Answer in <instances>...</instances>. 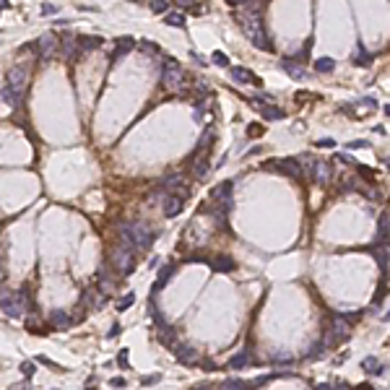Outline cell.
<instances>
[{"mask_svg": "<svg viewBox=\"0 0 390 390\" xmlns=\"http://www.w3.org/2000/svg\"><path fill=\"white\" fill-rule=\"evenodd\" d=\"M120 237L125 245L136 247V250H148L154 242V231L146 221H125L120 227Z\"/></svg>", "mask_w": 390, "mask_h": 390, "instance_id": "obj_1", "label": "cell"}, {"mask_svg": "<svg viewBox=\"0 0 390 390\" xmlns=\"http://www.w3.org/2000/svg\"><path fill=\"white\" fill-rule=\"evenodd\" d=\"M161 86L169 89V91H179L185 86V71L175 57L161 60Z\"/></svg>", "mask_w": 390, "mask_h": 390, "instance_id": "obj_2", "label": "cell"}, {"mask_svg": "<svg viewBox=\"0 0 390 390\" xmlns=\"http://www.w3.org/2000/svg\"><path fill=\"white\" fill-rule=\"evenodd\" d=\"M351 333V320L346 315H333V322L328 325V336H325V349H336L341 341H346Z\"/></svg>", "mask_w": 390, "mask_h": 390, "instance_id": "obj_3", "label": "cell"}, {"mask_svg": "<svg viewBox=\"0 0 390 390\" xmlns=\"http://www.w3.org/2000/svg\"><path fill=\"white\" fill-rule=\"evenodd\" d=\"M133 250H136V247L120 242L115 247V252H112V268H115L120 276L133 273V268H136V252H133Z\"/></svg>", "mask_w": 390, "mask_h": 390, "instance_id": "obj_4", "label": "cell"}, {"mask_svg": "<svg viewBox=\"0 0 390 390\" xmlns=\"http://www.w3.org/2000/svg\"><path fill=\"white\" fill-rule=\"evenodd\" d=\"M302 167L307 169V175L315 185H328L333 177V167L331 161H322V159H312V156H307V161H302Z\"/></svg>", "mask_w": 390, "mask_h": 390, "instance_id": "obj_5", "label": "cell"}, {"mask_svg": "<svg viewBox=\"0 0 390 390\" xmlns=\"http://www.w3.org/2000/svg\"><path fill=\"white\" fill-rule=\"evenodd\" d=\"M234 18H237V24L245 29V36L247 39H255V36H258L260 32H263V18H260V13L258 11H250V13H234Z\"/></svg>", "mask_w": 390, "mask_h": 390, "instance_id": "obj_6", "label": "cell"}, {"mask_svg": "<svg viewBox=\"0 0 390 390\" xmlns=\"http://www.w3.org/2000/svg\"><path fill=\"white\" fill-rule=\"evenodd\" d=\"M263 169H276V172H281V175H286L291 179H299L304 175L302 159H281V161H273V164H263Z\"/></svg>", "mask_w": 390, "mask_h": 390, "instance_id": "obj_7", "label": "cell"}, {"mask_svg": "<svg viewBox=\"0 0 390 390\" xmlns=\"http://www.w3.org/2000/svg\"><path fill=\"white\" fill-rule=\"evenodd\" d=\"M231 187H234V185H231L229 179H227V182H221V185H216L213 193H211V206H216V208H221V211L229 213L231 203H234V198H231Z\"/></svg>", "mask_w": 390, "mask_h": 390, "instance_id": "obj_8", "label": "cell"}, {"mask_svg": "<svg viewBox=\"0 0 390 390\" xmlns=\"http://www.w3.org/2000/svg\"><path fill=\"white\" fill-rule=\"evenodd\" d=\"M34 47H36V52H39L42 60H52L60 52V42H57V36L52 32H47V34H42L39 39H36Z\"/></svg>", "mask_w": 390, "mask_h": 390, "instance_id": "obj_9", "label": "cell"}, {"mask_svg": "<svg viewBox=\"0 0 390 390\" xmlns=\"http://www.w3.org/2000/svg\"><path fill=\"white\" fill-rule=\"evenodd\" d=\"M252 107L260 109V115H263L266 120H271V123H276V120H284L286 117V112H284L281 107H276V104L266 102V99H252Z\"/></svg>", "mask_w": 390, "mask_h": 390, "instance_id": "obj_10", "label": "cell"}, {"mask_svg": "<svg viewBox=\"0 0 390 390\" xmlns=\"http://www.w3.org/2000/svg\"><path fill=\"white\" fill-rule=\"evenodd\" d=\"M182 198H185L182 193H172V195L164 198V216H167V219H175L177 213H182V208H185Z\"/></svg>", "mask_w": 390, "mask_h": 390, "instance_id": "obj_11", "label": "cell"}, {"mask_svg": "<svg viewBox=\"0 0 390 390\" xmlns=\"http://www.w3.org/2000/svg\"><path fill=\"white\" fill-rule=\"evenodd\" d=\"M26 84H29V68H26V65H16V68H11L8 86L18 89V91H26Z\"/></svg>", "mask_w": 390, "mask_h": 390, "instance_id": "obj_12", "label": "cell"}, {"mask_svg": "<svg viewBox=\"0 0 390 390\" xmlns=\"http://www.w3.org/2000/svg\"><path fill=\"white\" fill-rule=\"evenodd\" d=\"M60 55H63V60H76V55H81L78 39L73 34H63V39H60Z\"/></svg>", "mask_w": 390, "mask_h": 390, "instance_id": "obj_13", "label": "cell"}, {"mask_svg": "<svg viewBox=\"0 0 390 390\" xmlns=\"http://www.w3.org/2000/svg\"><path fill=\"white\" fill-rule=\"evenodd\" d=\"M281 71H286V76H291L294 81L307 78V68L299 63L297 57H284V60H281Z\"/></svg>", "mask_w": 390, "mask_h": 390, "instance_id": "obj_14", "label": "cell"}, {"mask_svg": "<svg viewBox=\"0 0 390 390\" xmlns=\"http://www.w3.org/2000/svg\"><path fill=\"white\" fill-rule=\"evenodd\" d=\"M229 73H231V78H234L237 84H242V86H260V78L252 76V71L242 68V65H231Z\"/></svg>", "mask_w": 390, "mask_h": 390, "instance_id": "obj_15", "label": "cell"}, {"mask_svg": "<svg viewBox=\"0 0 390 390\" xmlns=\"http://www.w3.org/2000/svg\"><path fill=\"white\" fill-rule=\"evenodd\" d=\"M175 356L182 364H195L198 362V349L190 346V343H175Z\"/></svg>", "mask_w": 390, "mask_h": 390, "instance_id": "obj_16", "label": "cell"}, {"mask_svg": "<svg viewBox=\"0 0 390 390\" xmlns=\"http://www.w3.org/2000/svg\"><path fill=\"white\" fill-rule=\"evenodd\" d=\"M208 266H211L216 273H231V271H237L234 258H229V255H216V258L208 260Z\"/></svg>", "mask_w": 390, "mask_h": 390, "instance_id": "obj_17", "label": "cell"}, {"mask_svg": "<svg viewBox=\"0 0 390 390\" xmlns=\"http://www.w3.org/2000/svg\"><path fill=\"white\" fill-rule=\"evenodd\" d=\"M156 333H159V341H161V346H167V349H175V343H177V333H175V328H172L167 320L156 325Z\"/></svg>", "mask_w": 390, "mask_h": 390, "instance_id": "obj_18", "label": "cell"}, {"mask_svg": "<svg viewBox=\"0 0 390 390\" xmlns=\"http://www.w3.org/2000/svg\"><path fill=\"white\" fill-rule=\"evenodd\" d=\"M374 245H390V211H385L377 221V239Z\"/></svg>", "mask_w": 390, "mask_h": 390, "instance_id": "obj_19", "label": "cell"}, {"mask_svg": "<svg viewBox=\"0 0 390 390\" xmlns=\"http://www.w3.org/2000/svg\"><path fill=\"white\" fill-rule=\"evenodd\" d=\"M250 362H252V351H250V349H242V351H237V354L229 359L227 367L237 372V370H245V367H250Z\"/></svg>", "mask_w": 390, "mask_h": 390, "instance_id": "obj_20", "label": "cell"}, {"mask_svg": "<svg viewBox=\"0 0 390 390\" xmlns=\"http://www.w3.org/2000/svg\"><path fill=\"white\" fill-rule=\"evenodd\" d=\"M136 50V42L130 39V36H123V39H117L115 44V50H112V60H120V57H125V55H130V52Z\"/></svg>", "mask_w": 390, "mask_h": 390, "instance_id": "obj_21", "label": "cell"}, {"mask_svg": "<svg viewBox=\"0 0 390 390\" xmlns=\"http://www.w3.org/2000/svg\"><path fill=\"white\" fill-rule=\"evenodd\" d=\"M50 325L52 328H57V331H68V328L73 325V318L68 312H63V310H55L50 315Z\"/></svg>", "mask_w": 390, "mask_h": 390, "instance_id": "obj_22", "label": "cell"}, {"mask_svg": "<svg viewBox=\"0 0 390 390\" xmlns=\"http://www.w3.org/2000/svg\"><path fill=\"white\" fill-rule=\"evenodd\" d=\"M21 99H24V91H18V89H13V86L0 89V102H5L8 107H18Z\"/></svg>", "mask_w": 390, "mask_h": 390, "instance_id": "obj_23", "label": "cell"}, {"mask_svg": "<svg viewBox=\"0 0 390 390\" xmlns=\"http://www.w3.org/2000/svg\"><path fill=\"white\" fill-rule=\"evenodd\" d=\"M78 47H81V52H94V50H99V47H102V36H96V34H84V36H78Z\"/></svg>", "mask_w": 390, "mask_h": 390, "instance_id": "obj_24", "label": "cell"}, {"mask_svg": "<svg viewBox=\"0 0 390 390\" xmlns=\"http://www.w3.org/2000/svg\"><path fill=\"white\" fill-rule=\"evenodd\" d=\"M175 271H177V266H175V263H167V266L161 268V271H159V279H156V284H154V294H156L159 289H164V286H167V284H169V279L175 276Z\"/></svg>", "mask_w": 390, "mask_h": 390, "instance_id": "obj_25", "label": "cell"}, {"mask_svg": "<svg viewBox=\"0 0 390 390\" xmlns=\"http://www.w3.org/2000/svg\"><path fill=\"white\" fill-rule=\"evenodd\" d=\"M208 172H211V164H208V156H200V159H195L193 161V175H195V179H203L208 177Z\"/></svg>", "mask_w": 390, "mask_h": 390, "instance_id": "obj_26", "label": "cell"}, {"mask_svg": "<svg viewBox=\"0 0 390 390\" xmlns=\"http://www.w3.org/2000/svg\"><path fill=\"white\" fill-rule=\"evenodd\" d=\"M372 255L377 258V263L382 268V273H388V260H390V250L388 245H372Z\"/></svg>", "mask_w": 390, "mask_h": 390, "instance_id": "obj_27", "label": "cell"}, {"mask_svg": "<svg viewBox=\"0 0 390 390\" xmlns=\"http://www.w3.org/2000/svg\"><path fill=\"white\" fill-rule=\"evenodd\" d=\"M159 187H164V190H179V187H182V175H167L159 182Z\"/></svg>", "mask_w": 390, "mask_h": 390, "instance_id": "obj_28", "label": "cell"}, {"mask_svg": "<svg viewBox=\"0 0 390 390\" xmlns=\"http://www.w3.org/2000/svg\"><path fill=\"white\" fill-rule=\"evenodd\" d=\"M362 370H364L367 374H382V372H385V367H382L374 356H367L364 362H362Z\"/></svg>", "mask_w": 390, "mask_h": 390, "instance_id": "obj_29", "label": "cell"}, {"mask_svg": "<svg viewBox=\"0 0 390 390\" xmlns=\"http://www.w3.org/2000/svg\"><path fill=\"white\" fill-rule=\"evenodd\" d=\"M333 68H336V60H333V57H320V60H315V71L322 73V76H325V73H331Z\"/></svg>", "mask_w": 390, "mask_h": 390, "instance_id": "obj_30", "label": "cell"}, {"mask_svg": "<svg viewBox=\"0 0 390 390\" xmlns=\"http://www.w3.org/2000/svg\"><path fill=\"white\" fill-rule=\"evenodd\" d=\"M164 24L167 26H179L182 29L185 26V16L179 11H172V13H167V16H164Z\"/></svg>", "mask_w": 390, "mask_h": 390, "instance_id": "obj_31", "label": "cell"}, {"mask_svg": "<svg viewBox=\"0 0 390 390\" xmlns=\"http://www.w3.org/2000/svg\"><path fill=\"white\" fill-rule=\"evenodd\" d=\"M133 302H136V294H133V291H127V294H123V297H120L117 299V310L120 312H125V310H130V307H133Z\"/></svg>", "mask_w": 390, "mask_h": 390, "instance_id": "obj_32", "label": "cell"}, {"mask_svg": "<svg viewBox=\"0 0 390 390\" xmlns=\"http://www.w3.org/2000/svg\"><path fill=\"white\" fill-rule=\"evenodd\" d=\"M21 310H24V304H16V302H11V299L3 304V312L8 315V318H21Z\"/></svg>", "mask_w": 390, "mask_h": 390, "instance_id": "obj_33", "label": "cell"}, {"mask_svg": "<svg viewBox=\"0 0 390 390\" xmlns=\"http://www.w3.org/2000/svg\"><path fill=\"white\" fill-rule=\"evenodd\" d=\"M252 382H245V380H239V377H227L224 380V385L221 388H231V390H239V388H250Z\"/></svg>", "mask_w": 390, "mask_h": 390, "instance_id": "obj_34", "label": "cell"}, {"mask_svg": "<svg viewBox=\"0 0 390 390\" xmlns=\"http://www.w3.org/2000/svg\"><path fill=\"white\" fill-rule=\"evenodd\" d=\"M354 63L356 65H362V68H367V65H372V55H367V52L359 47L356 50V55H354Z\"/></svg>", "mask_w": 390, "mask_h": 390, "instance_id": "obj_35", "label": "cell"}, {"mask_svg": "<svg viewBox=\"0 0 390 390\" xmlns=\"http://www.w3.org/2000/svg\"><path fill=\"white\" fill-rule=\"evenodd\" d=\"M213 65H219V68H229V57L227 55H224V52L219 50V52H213Z\"/></svg>", "mask_w": 390, "mask_h": 390, "instance_id": "obj_36", "label": "cell"}, {"mask_svg": "<svg viewBox=\"0 0 390 390\" xmlns=\"http://www.w3.org/2000/svg\"><path fill=\"white\" fill-rule=\"evenodd\" d=\"M322 351H325V343H312V349L307 351L304 356H307V359H318V356L322 354Z\"/></svg>", "mask_w": 390, "mask_h": 390, "instance_id": "obj_37", "label": "cell"}, {"mask_svg": "<svg viewBox=\"0 0 390 390\" xmlns=\"http://www.w3.org/2000/svg\"><path fill=\"white\" fill-rule=\"evenodd\" d=\"M141 50H146V52H151V55H161V57H164V50H159L154 42H141Z\"/></svg>", "mask_w": 390, "mask_h": 390, "instance_id": "obj_38", "label": "cell"}, {"mask_svg": "<svg viewBox=\"0 0 390 390\" xmlns=\"http://www.w3.org/2000/svg\"><path fill=\"white\" fill-rule=\"evenodd\" d=\"M273 362H279V364H291V354H286V351H276V354H273Z\"/></svg>", "mask_w": 390, "mask_h": 390, "instance_id": "obj_39", "label": "cell"}, {"mask_svg": "<svg viewBox=\"0 0 390 390\" xmlns=\"http://www.w3.org/2000/svg\"><path fill=\"white\" fill-rule=\"evenodd\" d=\"M151 11L154 13H167V0H151Z\"/></svg>", "mask_w": 390, "mask_h": 390, "instance_id": "obj_40", "label": "cell"}, {"mask_svg": "<svg viewBox=\"0 0 390 390\" xmlns=\"http://www.w3.org/2000/svg\"><path fill=\"white\" fill-rule=\"evenodd\" d=\"M213 136H216V133H213V127H208V130H206V136H203V141H200V148H208V146H211V143H213Z\"/></svg>", "mask_w": 390, "mask_h": 390, "instance_id": "obj_41", "label": "cell"}, {"mask_svg": "<svg viewBox=\"0 0 390 390\" xmlns=\"http://www.w3.org/2000/svg\"><path fill=\"white\" fill-rule=\"evenodd\" d=\"M159 380H161V374H146V377H141V385H156Z\"/></svg>", "mask_w": 390, "mask_h": 390, "instance_id": "obj_42", "label": "cell"}, {"mask_svg": "<svg viewBox=\"0 0 390 390\" xmlns=\"http://www.w3.org/2000/svg\"><path fill=\"white\" fill-rule=\"evenodd\" d=\"M34 370H36V367H34V362H24V364H21V372H24V377H32V374H34Z\"/></svg>", "mask_w": 390, "mask_h": 390, "instance_id": "obj_43", "label": "cell"}, {"mask_svg": "<svg viewBox=\"0 0 390 390\" xmlns=\"http://www.w3.org/2000/svg\"><path fill=\"white\" fill-rule=\"evenodd\" d=\"M318 148H336V138H320Z\"/></svg>", "mask_w": 390, "mask_h": 390, "instance_id": "obj_44", "label": "cell"}, {"mask_svg": "<svg viewBox=\"0 0 390 390\" xmlns=\"http://www.w3.org/2000/svg\"><path fill=\"white\" fill-rule=\"evenodd\" d=\"M52 13H57V8L52 3H42V16H52Z\"/></svg>", "mask_w": 390, "mask_h": 390, "instance_id": "obj_45", "label": "cell"}, {"mask_svg": "<svg viewBox=\"0 0 390 390\" xmlns=\"http://www.w3.org/2000/svg\"><path fill=\"white\" fill-rule=\"evenodd\" d=\"M182 8H190V11H198V5H195V0H177Z\"/></svg>", "mask_w": 390, "mask_h": 390, "instance_id": "obj_46", "label": "cell"}, {"mask_svg": "<svg viewBox=\"0 0 390 390\" xmlns=\"http://www.w3.org/2000/svg\"><path fill=\"white\" fill-rule=\"evenodd\" d=\"M36 362H39V364H47V367H52V370H57V364L52 362V359H47V356H36Z\"/></svg>", "mask_w": 390, "mask_h": 390, "instance_id": "obj_47", "label": "cell"}, {"mask_svg": "<svg viewBox=\"0 0 390 390\" xmlns=\"http://www.w3.org/2000/svg\"><path fill=\"white\" fill-rule=\"evenodd\" d=\"M117 364H120V367H127V351H125V349L120 351V356H117Z\"/></svg>", "mask_w": 390, "mask_h": 390, "instance_id": "obj_48", "label": "cell"}, {"mask_svg": "<svg viewBox=\"0 0 390 390\" xmlns=\"http://www.w3.org/2000/svg\"><path fill=\"white\" fill-rule=\"evenodd\" d=\"M200 370H206V372H213V370H216V364H213V362H208V359H206V362H200Z\"/></svg>", "mask_w": 390, "mask_h": 390, "instance_id": "obj_49", "label": "cell"}, {"mask_svg": "<svg viewBox=\"0 0 390 390\" xmlns=\"http://www.w3.org/2000/svg\"><path fill=\"white\" fill-rule=\"evenodd\" d=\"M109 385H112V388H125V380H123V377H112Z\"/></svg>", "mask_w": 390, "mask_h": 390, "instance_id": "obj_50", "label": "cell"}, {"mask_svg": "<svg viewBox=\"0 0 390 390\" xmlns=\"http://www.w3.org/2000/svg\"><path fill=\"white\" fill-rule=\"evenodd\" d=\"M338 159H341L343 164H356V161H354V156H351V154H338Z\"/></svg>", "mask_w": 390, "mask_h": 390, "instance_id": "obj_51", "label": "cell"}, {"mask_svg": "<svg viewBox=\"0 0 390 390\" xmlns=\"http://www.w3.org/2000/svg\"><path fill=\"white\" fill-rule=\"evenodd\" d=\"M247 133H250V136H258V133H260V125H247Z\"/></svg>", "mask_w": 390, "mask_h": 390, "instance_id": "obj_52", "label": "cell"}, {"mask_svg": "<svg viewBox=\"0 0 390 390\" xmlns=\"http://www.w3.org/2000/svg\"><path fill=\"white\" fill-rule=\"evenodd\" d=\"M370 143H367V141H354V143H351L349 148H367Z\"/></svg>", "mask_w": 390, "mask_h": 390, "instance_id": "obj_53", "label": "cell"}, {"mask_svg": "<svg viewBox=\"0 0 390 390\" xmlns=\"http://www.w3.org/2000/svg\"><path fill=\"white\" fill-rule=\"evenodd\" d=\"M229 5H247V3H252V0H227Z\"/></svg>", "mask_w": 390, "mask_h": 390, "instance_id": "obj_54", "label": "cell"}, {"mask_svg": "<svg viewBox=\"0 0 390 390\" xmlns=\"http://www.w3.org/2000/svg\"><path fill=\"white\" fill-rule=\"evenodd\" d=\"M117 333H120V325H112V328H109V333H107V336H109V338H115V336H117Z\"/></svg>", "mask_w": 390, "mask_h": 390, "instance_id": "obj_55", "label": "cell"}, {"mask_svg": "<svg viewBox=\"0 0 390 390\" xmlns=\"http://www.w3.org/2000/svg\"><path fill=\"white\" fill-rule=\"evenodd\" d=\"M0 8H8V0H0Z\"/></svg>", "mask_w": 390, "mask_h": 390, "instance_id": "obj_56", "label": "cell"}, {"mask_svg": "<svg viewBox=\"0 0 390 390\" xmlns=\"http://www.w3.org/2000/svg\"><path fill=\"white\" fill-rule=\"evenodd\" d=\"M385 115L390 117V104H385Z\"/></svg>", "mask_w": 390, "mask_h": 390, "instance_id": "obj_57", "label": "cell"}]
</instances>
